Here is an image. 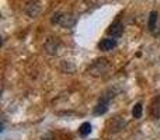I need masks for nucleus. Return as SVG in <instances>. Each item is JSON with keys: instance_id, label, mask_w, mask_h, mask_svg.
Returning a JSON list of instances; mask_svg holds the SVG:
<instances>
[{"instance_id": "nucleus-2", "label": "nucleus", "mask_w": 160, "mask_h": 140, "mask_svg": "<svg viewBox=\"0 0 160 140\" xmlns=\"http://www.w3.org/2000/svg\"><path fill=\"white\" fill-rule=\"evenodd\" d=\"M110 69V63L107 62V59H97L90 67H88V74L94 77L104 76Z\"/></svg>"}, {"instance_id": "nucleus-6", "label": "nucleus", "mask_w": 160, "mask_h": 140, "mask_svg": "<svg viewBox=\"0 0 160 140\" xmlns=\"http://www.w3.org/2000/svg\"><path fill=\"white\" fill-rule=\"evenodd\" d=\"M115 46H117V39L115 38H105L98 44L100 51H104V52L112 51Z\"/></svg>"}, {"instance_id": "nucleus-9", "label": "nucleus", "mask_w": 160, "mask_h": 140, "mask_svg": "<svg viewBox=\"0 0 160 140\" xmlns=\"http://www.w3.org/2000/svg\"><path fill=\"white\" fill-rule=\"evenodd\" d=\"M45 49L48 51L49 53H56V49H58V41H55V39H49L47 44V46H45Z\"/></svg>"}, {"instance_id": "nucleus-5", "label": "nucleus", "mask_w": 160, "mask_h": 140, "mask_svg": "<svg viewBox=\"0 0 160 140\" xmlns=\"http://www.w3.org/2000/svg\"><path fill=\"white\" fill-rule=\"evenodd\" d=\"M114 98L112 95L110 97H104V98H101V101L97 104V107L94 108V113L96 115H102V113H105L108 111V104H110V99Z\"/></svg>"}, {"instance_id": "nucleus-7", "label": "nucleus", "mask_w": 160, "mask_h": 140, "mask_svg": "<svg viewBox=\"0 0 160 140\" xmlns=\"http://www.w3.org/2000/svg\"><path fill=\"white\" fill-rule=\"evenodd\" d=\"M150 115L155 119H160V97H155L150 102Z\"/></svg>"}, {"instance_id": "nucleus-10", "label": "nucleus", "mask_w": 160, "mask_h": 140, "mask_svg": "<svg viewBox=\"0 0 160 140\" xmlns=\"http://www.w3.org/2000/svg\"><path fill=\"white\" fill-rule=\"evenodd\" d=\"M90 132H91V125H90V122H84V123H82V126L79 128V133H80L82 136L90 135Z\"/></svg>"}, {"instance_id": "nucleus-3", "label": "nucleus", "mask_w": 160, "mask_h": 140, "mask_svg": "<svg viewBox=\"0 0 160 140\" xmlns=\"http://www.w3.org/2000/svg\"><path fill=\"white\" fill-rule=\"evenodd\" d=\"M25 13H27V16L32 17V18L38 17L39 13H41V4H39L38 0H31V2H28L27 6H25Z\"/></svg>"}, {"instance_id": "nucleus-8", "label": "nucleus", "mask_w": 160, "mask_h": 140, "mask_svg": "<svg viewBox=\"0 0 160 140\" xmlns=\"http://www.w3.org/2000/svg\"><path fill=\"white\" fill-rule=\"evenodd\" d=\"M158 11H152L149 16V22H148V27H149L150 32H155L156 30V24H158Z\"/></svg>"}, {"instance_id": "nucleus-4", "label": "nucleus", "mask_w": 160, "mask_h": 140, "mask_svg": "<svg viewBox=\"0 0 160 140\" xmlns=\"http://www.w3.org/2000/svg\"><path fill=\"white\" fill-rule=\"evenodd\" d=\"M122 32H124V25L121 24V21H114L112 24L108 27V30H107V34L111 36V38H119V36L122 35Z\"/></svg>"}, {"instance_id": "nucleus-11", "label": "nucleus", "mask_w": 160, "mask_h": 140, "mask_svg": "<svg viewBox=\"0 0 160 140\" xmlns=\"http://www.w3.org/2000/svg\"><path fill=\"white\" fill-rule=\"evenodd\" d=\"M142 104L141 102H138V104L133 107V109H132V115H133V118L135 119H141L142 118Z\"/></svg>"}, {"instance_id": "nucleus-12", "label": "nucleus", "mask_w": 160, "mask_h": 140, "mask_svg": "<svg viewBox=\"0 0 160 140\" xmlns=\"http://www.w3.org/2000/svg\"><path fill=\"white\" fill-rule=\"evenodd\" d=\"M41 140H55V136H53L52 133H45L41 138Z\"/></svg>"}, {"instance_id": "nucleus-1", "label": "nucleus", "mask_w": 160, "mask_h": 140, "mask_svg": "<svg viewBox=\"0 0 160 140\" xmlns=\"http://www.w3.org/2000/svg\"><path fill=\"white\" fill-rule=\"evenodd\" d=\"M52 22L63 28H73L78 22V17L70 13H56L52 18Z\"/></svg>"}]
</instances>
